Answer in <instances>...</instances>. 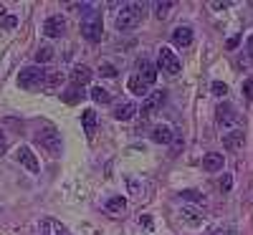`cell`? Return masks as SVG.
Masks as SVG:
<instances>
[{
    "label": "cell",
    "instance_id": "cell-34",
    "mask_svg": "<svg viewBox=\"0 0 253 235\" xmlns=\"http://www.w3.org/2000/svg\"><path fill=\"white\" fill-rule=\"evenodd\" d=\"M230 185H233V180H230V175H225V177L220 180V190H223V192H228V190H230Z\"/></svg>",
    "mask_w": 253,
    "mask_h": 235
},
{
    "label": "cell",
    "instance_id": "cell-9",
    "mask_svg": "<svg viewBox=\"0 0 253 235\" xmlns=\"http://www.w3.org/2000/svg\"><path fill=\"white\" fill-rule=\"evenodd\" d=\"M63 31H66V18H63V15H51V18H46L43 33H46L48 38H61Z\"/></svg>",
    "mask_w": 253,
    "mask_h": 235
},
{
    "label": "cell",
    "instance_id": "cell-26",
    "mask_svg": "<svg viewBox=\"0 0 253 235\" xmlns=\"http://www.w3.org/2000/svg\"><path fill=\"white\" fill-rule=\"evenodd\" d=\"M170 10H172V3H170V0H165V3H157V5H155V18L165 20L167 15H170Z\"/></svg>",
    "mask_w": 253,
    "mask_h": 235
},
{
    "label": "cell",
    "instance_id": "cell-10",
    "mask_svg": "<svg viewBox=\"0 0 253 235\" xmlns=\"http://www.w3.org/2000/svg\"><path fill=\"white\" fill-rule=\"evenodd\" d=\"M246 144V132L243 129H233V132H223V147L228 152H238Z\"/></svg>",
    "mask_w": 253,
    "mask_h": 235
},
{
    "label": "cell",
    "instance_id": "cell-7",
    "mask_svg": "<svg viewBox=\"0 0 253 235\" xmlns=\"http://www.w3.org/2000/svg\"><path fill=\"white\" fill-rule=\"evenodd\" d=\"M180 220H182L185 225L198 228V225H203V223L208 220V212H203V210L195 207V205H182V210H180Z\"/></svg>",
    "mask_w": 253,
    "mask_h": 235
},
{
    "label": "cell",
    "instance_id": "cell-11",
    "mask_svg": "<svg viewBox=\"0 0 253 235\" xmlns=\"http://www.w3.org/2000/svg\"><path fill=\"white\" fill-rule=\"evenodd\" d=\"M150 139H152L155 144H172L175 132H172L170 124H155L152 132H150Z\"/></svg>",
    "mask_w": 253,
    "mask_h": 235
},
{
    "label": "cell",
    "instance_id": "cell-33",
    "mask_svg": "<svg viewBox=\"0 0 253 235\" xmlns=\"http://www.w3.org/2000/svg\"><path fill=\"white\" fill-rule=\"evenodd\" d=\"M253 78H246V83H243V94H246V99H251L253 96Z\"/></svg>",
    "mask_w": 253,
    "mask_h": 235
},
{
    "label": "cell",
    "instance_id": "cell-6",
    "mask_svg": "<svg viewBox=\"0 0 253 235\" xmlns=\"http://www.w3.org/2000/svg\"><path fill=\"white\" fill-rule=\"evenodd\" d=\"M157 69L165 71V74H170V76H177L180 69H182V63H180V58L175 56V51H170V48L162 46L160 53H157Z\"/></svg>",
    "mask_w": 253,
    "mask_h": 235
},
{
    "label": "cell",
    "instance_id": "cell-19",
    "mask_svg": "<svg viewBox=\"0 0 253 235\" xmlns=\"http://www.w3.org/2000/svg\"><path fill=\"white\" fill-rule=\"evenodd\" d=\"M126 86H129V91H132L134 96H142V99H144L147 94H150V86H147V83H144V81H142L137 74L129 78V83H126Z\"/></svg>",
    "mask_w": 253,
    "mask_h": 235
},
{
    "label": "cell",
    "instance_id": "cell-27",
    "mask_svg": "<svg viewBox=\"0 0 253 235\" xmlns=\"http://www.w3.org/2000/svg\"><path fill=\"white\" fill-rule=\"evenodd\" d=\"M15 26H18V18H15V15H5L3 8H0V28L10 31V28H15Z\"/></svg>",
    "mask_w": 253,
    "mask_h": 235
},
{
    "label": "cell",
    "instance_id": "cell-8",
    "mask_svg": "<svg viewBox=\"0 0 253 235\" xmlns=\"http://www.w3.org/2000/svg\"><path fill=\"white\" fill-rule=\"evenodd\" d=\"M15 159L20 162V164H23L26 169H28V172H33V175H38V159H36V152H33V149L31 147H18V152H15Z\"/></svg>",
    "mask_w": 253,
    "mask_h": 235
},
{
    "label": "cell",
    "instance_id": "cell-22",
    "mask_svg": "<svg viewBox=\"0 0 253 235\" xmlns=\"http://www.w3.org/2000/svg\"><path fill=\"white\" fill-rule=\"evenodd\" d=\"M180 197L187 200V202H195V205H205V200H208L203 192H198V190H182V192H180Z\"/></svg>",
    "mask_w": 253,
    "mask_h": 235
},
{
    "label": "cell",
    "instance_id": "cell-37",
    "mask_svg": "<svg viewBox=\"0 0 253 235\" xmlns=\"http://www.w3.org/2000/svg\"><path fill=\"white\" fill-rule=\"evenodd\" d=\"M210 5H213V8H215V10H223V8H228V5H230V3H210Z\"/></svg>",
    "mask_w": 253,
    "mask_h": 235
},
{
    "label": "cell",
    "instance_id": "cell-18",
    "mask_svg": "<svg viewBox=\"0 0 253 235\" xmlns=\"http://www.w3.org/2000/svg\"><path fill=\"white\" fill-rule=\"evenodd\" d=\"M89 78H91V69L89 66H74V71H71L74 86H84V83H89Z\"/></svg>",
    "mask_w": 253,
    "mask_h": 235
},
{
    "label": "cell",
    "instance_id": "cell-5",
    "mask_svg": "<svg viewBox=\"0 0 253 235\" xmlns=\"http://www.w3.org/2000/svg\"><path fill=\"white\" fill-rule=\"evenodd\" d=\"M101 33H104V26H101V15L96 10H89V15L81 20V36L91 40V43H99L101 40Z\"/></svg>",
    "mask_w": 253,
    "mask_h": 235
},
{
    "label": "cell",
    "instance_id": "cell-21",
    "mask_svg": "<svg viewBox=\"0 0 253 235\" xmlns=\"http://www.w3.org/2000/svg\"><path fill=\"white\" fill-rule=\"evenodd\" d=\"M107 210H109V212H114V215H119V212H124V210H126V200H124L122 195H114V197H109V200H107Z\"/></svg>",
    "mask_w": 253,
    "mask_h": 235
},
{
    "label": "cell",
    "instance_id": "cell-35",
    "mask_svg": "<svg viewBox=\"0 0 253 235\" xmlns=\"http://www.w3.org/2000/svg\"><path fill=\"white\" fill-rule=\"evenodd\" d=\"M246 46H248V58L253 61V36H251V38L246 40Z\"/></svg>",
    "mask_w": 253,
    "mask_h": 235
},
{
    "label": "cell",
    "instance_id": "cell-28",
    "mask_svg": "<svg viewBox=\"0 0 253 235\" xmlns=\"http://www.w3.org/2000/svg\"><path fill=\"white\" fill-rule=\"evenodd\" d=\"M126 185H129V192L132 195H142V190H144V182H139V180H126Z\"/></svg>",
    "mask_w": 253,
    "mask_h": 235
},
{
    "label": "cell",
    "instance_id": "cell-25",
    "mask_svg": "<svg viewBox=\"0 0 253 235\" xmlns=\"http://www.w3.org/2000/svg\"><path fill=\"white\" fill-rule=\"evenodd\" d=\"M61 81H63L61 71H48V76H46V83H43V86H46V89H58V86H61Z\"/></svg>",
    "mask_w": 253,
    "mask_h": 235
},
{
    "label": "cell",
    "instance_id": "cell-36",
    "mask_svg": "<svg viewBox=\"0 0 253 235\" xmlns=\"http://www.w3.org/2000/svg\"><path fill=\"white\" fill-rule=\"evenodd\" d=\"M238 40H241V36H236V38H230V40H228V48H236V46H238Z\"/></svg>",
    "mask_w": 253,
    "mask_h": 235
},
{
    "label": "cell",
    "instance_id": "cell-24",
    "mask_svg": "<svg viewBox=\"0 0 253 235\" xmlns=\"http://www.w3.org/2000/svg\"><path fill=\"white\" fill-rule=\"evenodd\" d=\"M48 61H53V48L51 46H41L36 51V63H48Z\"/></svg>",
    "mask_w": 253,
    "mask_h": 235
},
{
    "label": "cell",
    "instance_id": "cell-15",
    "mask_svg": "<svg viewBox=\"0 0 253 235\" xmlns=\"http://www.w3.org/2000/svg\"><path fill=\"white\" fill-rule=\"evenodd\" d=\"M172 43L187 48L190 43H193V28H190V26H177V28L172 31Z\"/></svg>",
    "mask_w": 253,
    "mask_h": 235
},
{
    "label": "cell",
    "instance_id": "cell-31",
    "mask_svg": "<svg viewBox=\"0 0 253 235\" xmlns=\"http://www.w3.org/2000/svg\"><path fill=\"white\" fill-rule=\"evenodd\" d=\"M213 94L215 96H225L228 94V86H225L223 81H213Z\"/></svg>",
    "mask_w": 253,
    "mask_h": 235
},
{
    "label": "cell",
    "instance_id": "cell-4",
    "mask_svg": "<svg viewBox=\"0 0 253 235\" xmlns=\"http://www.w3.org/2000/svg\"><path fill=\"white\" fill-rule=\"evenodd\" d=\"M36 142L43 147L51 157H58V155L63 152L61 134H58V129H53V126H46V129H41V132L36 134Z\"/></svg>",
    "mask_w": 253,
    "mask_h": 235
},
{
    "label": "cell",
    "instance_id": "cell-2",
    "mask_svg": "<svg viewBox=\"0 0 253 235\" xmlns=\"http://www.w3.org/2000/svg\"><path fill=\"white\" fill-rule=\"evenodd\" d=\"M215 121L223 132H233V129H243V119L241 114L236 112V106L230 104H220L215 109Z\"/></svg>",
    "mask_w": 253,
    "mask_h": 235
},
{
    "label": "cell",
    "instance_id": "cell-20",
    "mask_svg": "<svg viewBox=\"0 0 253 235\" xmlns=\"http://www.w3.org/2000/svg\"><path fill=\"white\" fill-rule=\"evenodd\" d=\"M81 124H84V132L91 137L94 129H96V112H94V109H84V114H81Z\"/></svg>",
    "mask_w": 253,
    "mask_h": 235
},
{
    "label": "cell",
    "instance_id": "cell-16",
    "mask_svg": "<svg viewBox=\"0 0 253 235\" xmlns=\"http://www.w3.org/2000/svg\"><path fill=\"white\" fill-rule=\"evenodd\" d=\"M38 230H41V235H66V228L53 218H43L38 223Z\"/></svg>",
    "mask_w": 253,
    "mask_h": 235
},
{
    "label": "cell",
    "instance_id": "cell-17",
    "mask_svg": "<svg viewBox=\"0 0 253 235\" xmlns=\"http://www.w3.org/2000/svg\"><path fill=\"white\" fill-rule=\"evenodd\" d=\"M134 114H137V106H134L132 101H119V104L114 106V119H117V121H129Z\"/></svg>",
    "mask_w": 253,
    "mask_h": 235
},
{
    "label": "cell",
    "instance_id": "cell-32",
    "mask_svg": "<svg viewBox=\"0 0 253 235\" xmlns=\"http://www.w3.org/2000/svg\"><path fill=\"white\" fill-rule=\"evenodd\" d=\"M8 147H10V142H8V134L0 129V157H3L5 152H8Z\"/></svg>",
    "mask_w": 253,
    "mask_h": 235
},
{
    "label": "cell",
    "instance_id": "cell-3",
    "mask_svg": "<svg viewBox=\"0 0 253 235\" xmlns=\"http://www.w3.org/2000/svg\"><path fill=\"white\" fill-rule=\"evenodd\" d=\"M46 76H48V71H43L41 66H28L18 74V86L26 91H36L46 83Z\"/></svg>",
    "mask_w": 253,
    "mask_h": 235
},
{
    "label": "cell",
    "instance_id": "cell-12",
    "mask_svg": "<svg viewBox=\"0 0 253 235\" xmlns=\"http://www.w3.org/2000/svg\"><path fill=\"white\" fill-rule=\"evenodd\" d=\"M162 101H165V91H150V94L142 99V109H137V112H139L142 117H150Z\"/></svg>",
    "mask_w": 253,
    "mask_h": 235
},
{
    "label": "cell",
    "instance_id": "cell-13",
    "mask_svg": "<svg viewBox=\"0 0 253 235\" xmlns=\"http://www.w3.org/2000/svg\"><path fill=\"white\" fill-rule=\"evenodd\" d=\"M137 76L147 83V86H152V83L157 81V69L147 58H142V61H137Z\"/></svg>",
    "mask_w": 253,
    "mask_h": 235
},
{
    "label": "cell",
    "instance_id": "cell-29",
    "mask_svg": "<svg viewBox=\"0 0 253 235\" xmlns=\"http://www.w3.org/2000/svg\"><path fill=\"white\" fill-rule=\"evenodd\" d=\"M205 235H238V233H236V228H233V225H225V228H215V230H210V233H205Z\"/></svg>",
    "mask_w": 253,
    "mask_h": 235
},
{
    "label": "cell",
    "instance_id": "cell-1",
    "mask_svg": "<svg viewBox=\"0 0 253 235\" xmlns=\"http://www.w3.org/2000/svg\"><path fill=\"white\" fill-rule=\"evenodd\" d=\"M144 18V5L142 3H124L122 10L117 13V31L126 33V31H134Z\"/></svg>",
    "mask_w": 253,
    "mask_h": 235
},
{
    "label": "cell",
    "instance_id": "cell-14",
    "mask_svg": "<svg viewBox=\"0 0 253 235\" xmlns=\"http://www.w3.org/2000/svg\"><path fill=\"white\" fill-rule=\"evenodd\" d=\"M223 167H225L223 152H208V155L203 157V169H205V172H220Z\"/></svg>",
    "mask_w": 253,
    "mask_h": 235
},
{
    "label": "cell",
    "instance_id": "cell-30",
    "mask_svg": "<svg viewBox=\"0 0 253 235\" xmlns=\"http://www.w3.org/2000/svg\"><path fill=\"white\" fill-rule=\"evenodd\" d=\"M99 74H101V76H107V78H114V76H117V69L112 66V63H101Z\"/></svg>",
    "mask_w": 253,
    "mask_h": 235
},
{
    "label": "cell",
    "instance_id": "cell-23",
    "mask_svg": "<svg viewBox=\"0 0 253 235\" xmlns=\"http://www.w3.org/2000/svg\"><path fill=\"white\" fill-rule=\"evenodd\" d=\"M91 99H94L96 104H109V101H112V94L104 89V86H94V89H91Z\"/></svg>",
    "mask_w": 253,
    "mask_h": 235
}]
</instances>
